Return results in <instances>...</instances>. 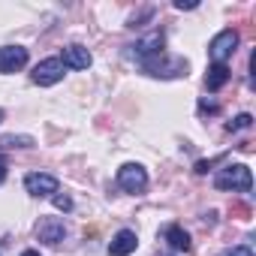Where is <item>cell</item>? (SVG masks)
Returning a JSON list of instances; mask_svg holds the SVG:
<instances>
[{
    "label": "cell",
    "instance_id": "obj_1",
    "mask_svg": "<svg viewBox=\"0 0 256 256\" xmlns=\"http://www.w3.org/2000/svg\"><path fill=\"white\" fill-rule=\"evenodd\" d=\"M214 187H217V190H241V193H250L253 175H250V169H247L244 163H229L226 169L217 172Z\"/></svg>",
    "mask_w": 256,
    "mask_h": 256
},
{
    "label": "cell",
    "instance_id": "obj_2",
    "mask_svg": "<svg viewBox=\"0 0 256 256\" xmlns=\"http://www.w3.org/2000/svg\"><path fill=\"white\" fill-rule=\"evenodd\" d=\"M118 184H120V190H126V193H145V187H148V172H145V166H139V163H124V166L118 169Z\"/></svg>",
    "mask_w": 256,
    "mask_h": 256
},
{
    "label": "cell",
    "instance_id": "obj_3",
    "mask_svg": "<svg viewBox=\"0 0 256 256\" xmlns=\"http://www.w3.org/2000/svg\"><path fill=\"white\" fill-rule=\"evenodd\" d=\"M235 48H238V30L226 28V30H220V34L211 40L208 54H211V60H214V64H226V60L235 54Z\"/></svg>",
    "mask_w": 256,
    "mask_h": 256
},
{
    "label": "cell",
    "instance_id": "obj_4",
    "mask_svg": "<svg viewBox=\"0 0 256 256\" xmlns=\"http://www.w3.org/2000/svg\"><path fill=\"white\" fill-rule=\"evenodd\" d=\"M163 46H166V36H163V30H154V34H148V36H142L139 42H133L130 48V54L139 60V64H145V60H151V58H157V54H163Z\"/></svg>",
    "mask_w": 256,
    "mask_h": 256
},
{
    "label": "cell",
    "instance_id": "obj_5",
    "mask_svg": "<svg viewBox=\"0 0 256 256\" xmlns=\"http://www.w3.org/2000/svg\"><path fill=\"white\" fill-rule=\"evenodd\" d=\"M142 66H145V72H148V76H160V78H172V76L187 72V64H184V60H178V58H172V60H169L166 54H157V58L145 60Z\"/></svg>",
    "mask_w": 256,
    "mask_h": 256
},
{
    "label": "cell",
    "instance_id": "obj_6",
    "mask_svg": "<svg viewBox=\"0 0 256 256\" xmlns=\"http://www.w3.org/2000/svg\"><path fill=\"white\" fill-rule=\"evenodd\" d=\"M60 78H64V64H60V58H46V60H40V64L34 66V82H36L40 88L58 84Z\"/></svg>",
    "mask_w": 256,
    "mask_h": 256
},
{
    "label": "cell",
    "instance_id": "obj_7",
    "mask_svg": "<svg viewBox=\"0 0 256 256\" xmlns=\"http://www.w3.org/2000/svg\"><path fill=\"white\" fill-rule=\"evenodd\" d=\"M24 190L30 196H54L58 193V178L54 175H46V172H30L24 178Z\"/></svg>",
    "mask_w": 256,
    "mask_h": 256
},
{
    "label": "cell",
    "instance_id": "obj_8",
    "mask_svg": "<svg viewBox=\"0 0 256 256\" xmlns=\"http://www.w3.org/2000/svg\"><path fill=\"white\" fill-rule=\"evenodd\" d=\"M28 64V48L22 46H4L0 48V72H16Z\"/></svg>",
    "mask_w": 256,
    "mask_h": 256
},
{
    "label": "cell",
    "instance_id": "obj_9",
    "mask_svg": "<svg viewBox=\"0 0 256 256\" xmlns=\"http://www.w3.org/2000/svg\"><path fill=\"white\" fill-rule=\"evenodd\" d=\"M36 235H40V241H46V244H58V241H64L66 226H64L60 217H42L40 226H36Z\"/></svg>",
    "mask_w": 256,
    "mask_h": 256
},
{
    "label": "cell",
    "instance_id": "obj_10",
    "mask_svg": "<svg viewBox=\"0 0 256 256\" xmlns=\"http://www.w3.org/2000/svg\"><path fill=\"white\" fill-rule=\"evenodd\" d=\"M136 244H139V238H136L133 229H120L108 244V256H130L136 250Z\"/></svg>",
    "mask_w": 256,
    "mask_h": 256
},
{
    "label": "cell",
    "instance_id": "obj_11",
    "mask_svg": "<svg viewBox=\"0 0 256 256\" xmlns=\"http://www.w3.org/2000/svg\"><path fill=\"white\" fill-rule=\"evenodd\" d=\"M90 60H94L90 52H88L84 46H76V42H72V46L64 48V60H60V64H64V66H72V70H88Z\"/></svg>",
    "mask_w": 256,
    "mask_h": 256
},
{
    "label": "cell",
    "instance_id": "obj_12",
    "mask_svg": "<svg viewBox=\"0 0 256 256\" xmlns=\"http://www.w3.org/2000/svg\"><path fill=\"white\" fill-rule=\"evenodd\" d=\"M163 238L169 241V247L172 250H178V253H190V235L181 229V226H166V232H163Z\"/></svg>",
    "mask_w": 256,
    "mask_h": 256
},
{
    "label": "cell",
    "instance_id": "obj_13",
    "mask_svg": "<svg viewBox=\"0 0 256 256\" xmlns=\"http://www.w3.org/2000/svg\"><path fill=\"white\" fill-rule=\"evenodd\" d=\"M232 78V72H229V66L226 64H214L211 70H208V76H205V88L214 94V90H220L226 82Z\"/></svg>",
    "mask_w": 256,
    "mask_h": 256
},
{
    "label": "cell",
    "instance_id": "obj_14",
    "mask_svg": "<svg viewBox=\"0 0 256 256\" xmlns=\"http://www.w3.org/2000/svg\"><path fill=\"white\" fill-rule=\"evenodd\" d=\"M10 148H34V139L30 136H4L0 139V154Z\"/></svg>",
    "mask_w": 256,
    "mask_h": 256
},
{
    "label": "cell",
    "instance_id": "obj_15",
    "mask_svg": "<svg viewBox=\"0 0 256 256\" xmlns=\"http://www.w3.org/2000/svg\"><path fill=\"white\" fill-rule=\"evenodd\" d=\"M250 126H253V118L244 112V114H238L235 120H229V124H226V130H229V133H238V130H250Z\"/></svg>",
    "mask_w": 256,
    "mask_h": 256
},
{
    "label": "cell",
    "instance_id": "obj_16",
    "mask_svg": "<svg viewBox=\"0 0 256 256\" xmlns=\"http://www.w3.org/2000/svg\"><path fill=\"white\" fill-rule=\"evenodd\" d=\"M223 256H253V247H250V244H238V247L223 250Z\"/></svg>",
    "mask_w": 256,
    "mask_h": 256
},
{
    "label": "cell",
    "instance_id": "obj_17",
    "mask_svg": "<svg viewBox=\"0 0 256 256\" xmlns=\"http://www.w3.org/2000/svg\"><path fill=\"white\" fill-rule=\"evenodd\" d=\"M52 199H54V208H60V211H70V208H72V199H70L66 193H54Z\"/></svg>",
    "mask_w": 256,
    "mask_h": 256
},
{
    "label": "cell",
    "instance_id": "obj_18",
    "mask_svg": "<svg viewBox=\"0 0 256 256\" xmlns=\"http://www.w3.org/2000/svg\"><path fill=\"white\" fill-rule=\"evenodd\" d=\"M196 0H175V10H196Z\"/></svg>",
    "mask_w": 256,
    "mask_h": 256
},
{
    "label": "cell",
    "instance_id": "obj_19",
    "mask_svg": "<svg viewBox=\"0 0 256 256\" xmlns=\"http://www.w3.org/2000/svg\"><path fill=\"white\" fill-rule=\"evenodd\" d=\"M232 211H235L238 217H250V205H232Z\"/></svg>",
    "mask_w": 256,
    "mask_h": 256
},
{
    "label": "cell",
    "instance_id": "obj_20",
    "mask_svg": "<svg viewBox=\"0 0 256 256\" xmlns=\"http://www.w3.org/2000/svg\"><path fill=\"white\" fill-rule=\"evenodd\" d=\"M199 108H202V112H205V108H208V112H217V102H214V100H202Z\"/></svg>",
    "mask_w": 256,
    "mask_h": 256
},
{
    "label": "cell",
    "instance_id": "obj_21",
    "mask_svg": "<svg viewBox=\"0 0 256 256\" xmlns=\"http://www.w3.org/2000/svg\"><path fill=\"white\" fill-rule=\"evenodd\" d=\"M4 178H6V163H4V154H0V184H4Z\"/></svg>",
    "mask_w": 256,
    "mask_h": 256
},
{
    "label": "cell",
    "instance_id": "obj_22",
    "mask_svg": "<svg viewBox=\"0 0 256 256\" xmlns=\"http://www.w3.org/2000/svg\"><path fill=\"white\" fill-rule=\"evenodd\" d=\"M22 256H40V250H24Z\"/></svg>",
    "mask_w": 256,
    "mask_h": 256
},
{
    "label": "cell",
    "instance_id": "obj_23",
    "mask_svg": "<svg viewBox=\"0 0 256 256\" xmlns=\"http://www.w3.org/2000/svg\"><path fill=\"white\" fill-rule=\"evenodd\" d=\"M0 120H4V108H0Z\"/></svg>",
    "mask_w": 256,
    "mask_h": 256
}]
</instances>
